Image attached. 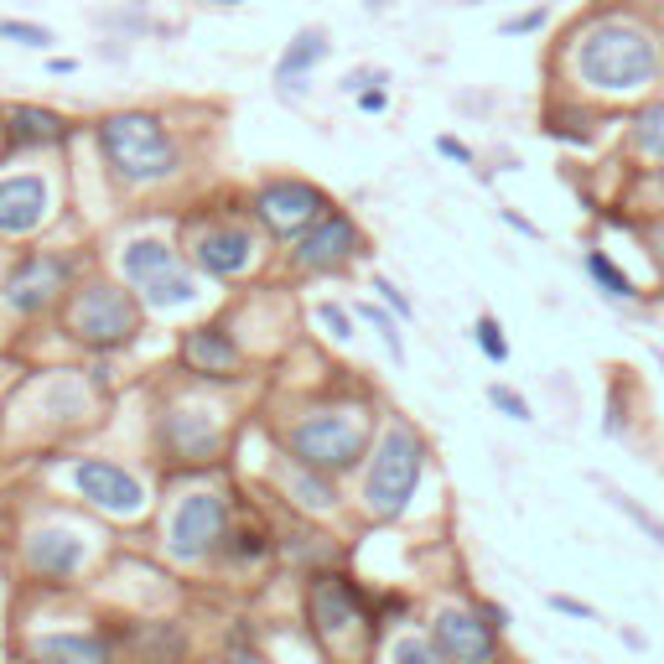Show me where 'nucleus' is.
<instances>
[{
    "mask_svg": "<svg viewBox=\"0 0 664 664\" xmlns=\"http://www.w3.org/2000/svg\"><path fill=\"white\" fill-rule=\"evenodd\" d=\"M582 270H587V281L608 296V302H617V307H639L643 302V291H639V281L617 265V255L613 250H602V244H587L582 250Z\"/></svg>",
    "mask_w": 664,
    "mask_h": 664,
    "instance_id": "obj_26",
    "label": "nucleus"
},
{
    "mask_svg": "<svg viewBox=\"0 0 664 664\" xmlns=\"http://www.w3.org/2000/svg\"><path fill=\"white\" fill-rule=\"evenodd\" d=\"M42 468L58 494H68L73 503H84L89 514H99L115 529L151 524L162 509L156 477L125 457H110V451H52V457H42Z\"/></svg>",
    "mask_w": 664,
    "mask_h": 664,
    "instance_id": "obj_10",
    "label": "nucleus"
},
{
    "mask_svg": "<svg viewBox=\"0 0 664 664\" xmlns=\"http://www.w3.org/2000/svg\"><path fill=\"white\" fill-rule=\"evenodd\" d=\"M436 156H447L457 166H477V151L468 141H457V136H436Z\"/></svg>",
    "mask_w": 664,
    "mask_h": 664,
    "instance_id": "obj_41",
    "label": "nucleus"
},
{
    "mask_svg": "<svg viewBox=\"0 0 664 664\" xmlns=\"http://www.w3.org/2000/svg\"><path fill=\"white\" fill-rule=\"evenodd\" d=\"M354 104L363 110V115H384V110H390V84H380V89H363V94H354Z\"/></svg>",
    "mask_w": 664,
    "mask_h": 664,
    "instance_id": "obj_43",
    "label": "nucleus"
},
{
    "mask_svg": "<svg viewBox=\"0 0 664 664\" xmlns=\"http://www.w3.org/2000/svg\"><path fill=\"white\" fill-rule=\"evenodd\" d=\"M281 561V524H276V503L270 498H239L234 520L224 529V546L214 556L208 576H255V571Z\"/></svg>",
    "mask_w": 664,
    "mask_h": 664,
    "instance_id": "obj_19",
    "label": "nucleus"
},
{
    "mask_svg": "<svg viewBox=\"0 0 664 664\" xmlns=\"http://www.w3.org/2000/svg\"><path fill=\"white\" fill-rule=\"evenodd\" d=\"M597 488L608 494V503H613L617 514H623V520H628L634 529H639L643 540H654V546L664 550V520L654 514V509H643L639 498H634V494H623V488H617V483H608V477H597Z\"/></svg>",
    "mask_w": 664,
    "mask_h": 664,
    "instance_id": "obj_29",
    "label": "nucleus"
},
{
    "mask_svg": "<svg viewBox=\"0 0 664 664\" xmlns=\"http://www.w3.org/2000/svg\"><path fill=\"white\" fill-rule=\"evenodd\" d=\"M234 384H208L177 369V380L156 384L151 395V457L171 477L224 473L239 447V405L229 400Z\"/></svg>",
    "mask_w": 664,
    "mask_h": 664,
    "instance_id": "obj_4",
    "label": "nucleus"
},
{
    "mask_svg": "<svg viewBox=\"0 0 664 664\" xmlns=\"http://www.w3.org/2000/svg\"><path fill=\"white\" fill-rule=\"evenodd\" d=\"M94 151L119 192H156L182 177L188 151L171 119L156 110H110L94 119Z\"/></svg>",
    "mask_w": 664,
    "mask_h": 664,
    "instance_id": "obj_11",
    "label": "nucleus"
},
{
    "mask_svg": "<svg viewBox=\"0 0 664 664\" xmlns=\"http://www.w3.org/2000/svg\"><path fill=\"white\" fill-rule=\"evenodd\" d=\"M239 498H244V488L224 483L218 473L177 477V488L162 494L156 520L145 524V540L162 550V561L171 571L208 576L218 546H224V529H229V520H234V509H239Z\"/></svg>",
    "mask_w": 664,
    "mask_h": 664,
    "instance_id": "obj_7",
    "label": "nucleus"
},
{
    "mask_svg": "<svg viewBox=\"0 0 664 664\" xmlns=\"http://www.w3.org/2000/svg\"><path fill=\"white\" fill-rule=\"evenodd\" d=\"M374 664H447V654L431 643V634L421 628V617H410V623L390 628V634L380 639Z\"/></svg>",
    "mask_w": 664,
    "mask_h": 664,
    "instance_id": "obj_27",
    "label": "nucleus"
},
{
    "mask_svg": "<svg viewBox=\"0 0 664 664\" xmlns=\"http://www.w3.org/2000/svg\"><path fill=\"white\" fill-rule=\"evenodd\" d=\"M73 141V119L52 104H5V145H11V162L16 156H52Z\"/></svg>",
    "mask_w": 664,
    "mask_h": 664,
    "instance_id": "obj_23",
    "label": "nucleus"
},
{
    "mask_svg": "<svg viewBox=\"0 0 664 664\" xmlns=\"http://www.w3.org/2000/svg\"><path fill=\"white\" fill-rule=\"evenodd\" d=\"M431 436L410 416L400 410H384L380 431H374V447L358 468V488H354V509L369 524H400L410 514V503L421 498L431 477Z\"/></svg>",
    "mask_w": 664,
    "mask_h": 664,
    "instance_id": "obj_9",
    "label": "nucleus"
},
{
    "mask_svg": "<svg viewBox=\"0 0 664 664\" xmlns=\"http://www.w3.org/2000/svg\"><path fill=\"white\" fill-rule=\"evenodd\" d=\"M369 255H374V239H369V229H363L348 208H332L328 218H317L307 234H296L281 250L291 281H328V276L354 270V265L369 260Z\"/></svg>",
    "mask_w": 664,
    "mask_h": 664,
    "instance_id": "obj_14",
    "label": "nucleus"
},
{
    "mask_svg": "<svg viewBox=\"0 0 664 664\" xmlns=\"http://www.w3.org/2000/svg\"><path fill=\"white\" fill-rule=\"evenodd\" d=\"M546 22H550V5H535V11H524V16L498 22V37H529V31H540Z\"/></svg>",
    "mask_w": 664,
    "mask_h": 664,
    "instance_id": "obj_39",
    "label": "nucleus"
},
{
    "mask_svg": "<svg viewBox=\"0 0 664 664\" xmlns=\"http://www.w3.org/2000/svg\"><path fill=\"white\" fill-rule=\"evenodd\" d=\"M380 421H384L380 395L369 384L337 380L302 390L276 416H265V431H270V447H281L285 457L307 462L317 473L354 477L363 468L369 447H374Z\"/></svg>",
    "mask_w": 664,
    "mask_h": 664,
    "instance_id": "obj_1",
    "label": "nucleus"
},
{
    "mask_svg": "<svg viewBox=\"0 0 664 664\" xmlns=\"http://www.w3.org/2000/svg\"><path fill=\"white\" fill-rule=\"evenodd\" d=\"M0 42H16V48H31V52H52L58 37H52L42 22H5V16H0Z\"/></svg>",
    "mask_w": 664,
    "mask_h": 664,
    "instance_id": "obj_35",
    "label": "nucleus"
},
{
    "mask_svg": "<svg viewBox=\"0 0 664 664\" xmlns=\"http://www.w3.org/2000/svg\"><path fill=\"white\" fill-rule=\"evenodd\" d=\"M477 608L488 613V623H494L498 634H509V608H503V602H494V597H477Z\"/></svg>",
    "mask_w": 664,
    "mask_h": 664,
    "instance_id": "obj_44",
    "label": "nucleus"
},
{
    "mask_svg": "<svg viewBox=\"0 0 664 664\" xmlns=\"http://www.w3.org/2000/svg\"><path fill=\"white\" fill-rule=\"evenodd\" d=\"M0 265H5V260H0Z\"/></svg>",
    "mask_w": 664,
    "mask_h": 664,
    "instance_id": "obj_51",
    "label": "nucleus"
},
{
    "mask_svg": "<svg viewBox=\"0 0 664 664\" xmlns=\"http://www.w3.org/2000/svg\"><path fill=\"white\" fill-rule=\"evenodd\" d=\"M498 218H503V224H509L514 234H524V239H546V229H540L535 218H524L520 208H498Z\"/></svg>",
    "mask_w": 664,
    "mask_h": 664,
    "instance_id": "obj_42",
    "label": "nucleus"
},
{
    "mask_svg": "<svg viewBox=\"0 0 664 664\" xmlns=\"http://www.w3.org/2000/svg\"><path fill=\"white\" fill-rule=\"evenodd\" d=\"M628 229L639 234L643 255H649V265H654V276H660V285H664V214H643V218H634Z\"/></svg>",
    "mask_w": 664,
    "mask_h": 664,
    "instance_id": "obj_34",
    "label": "nucleus"
},
{
    "mask_svg": "<svg viewBox=\"0 0 664 664\" xmlns=\"http://www.w3.org/2000/svg\"><path fill=\"white\" fill-rule=\"evenodd\" d=\"M302 634L322 664H374L384 639L374 592L348 566L302 571Z\"/></svg>",
    "mask_w": 664,
    "mask_h": 664,
    "instance_id": "obj_6",
    "label": "nucleus"
},
{
    "mask_svg": "<svg viewBox=\"0 0 664 664\" xmlns=\"http://www.w3.org/2000/svg\"><path fill=\"white\" fill-rule=\"evenodd\" d=\"M311 322L322 328V337L328 343H337V348H348L358 337V311H354V302H332V296H322V302H311Z\"/></svg>",
    "mask_w": 664,
    "mask_h": 664,
    "instance_id": "obj_30",
    "label": "nucleus"
},
{
    "mask_svg": "<svg viewBox=\"0 0 664 664\" xmlns=\"http://www.w3.org/2000/svg\"><path fill=\"white\" fill-rule=\"evenodd\" d=\"M136 296L145 302L151 317H182V311H197L203 302H208V281L182 260L177 270H166V276H156L151 285H141Z\"/></svg>",
    "mask_w": 664,
    "mask_h": 664,
    "instance_id": "obj_24",
    "label": "nucleus"
},
{
    "mask_svg": "<svg viewBox=\"0 0 664 664\" xmlns=\"http://www.w3.org/2000/svg\"><path fill=\"white\" fill-rule=\"evenodd\" d=\"M660 363H664V358H660Z\"/></svg>",
    "mask_w": 664,
    "mask_h": 664,
    "instance_id": "obj_50",
    "label": "nucleus"
},
{
    "mask_svg": "<svg viewBox=\"0 0 664 664\" xmlns=\"http://www.w3.org/2000/svg\"><path fill=\"white\" fill-rule=\"evenodd\" d=\"M617 639H623V649H634V654H643V634H634V628H623Z\"/></svg>",
    "mask_w": 664,
    "mask_h": 664,
    "instance_id": "obj_47",
    "label": "nucleus"
},
{
    "mask_svg": "<svg viewBox=\"0 0 664 664\" xmlns=\"http://www.w3.org/2000/svg\"><path fill=\"white\" fill-rule=\"evenodd\" d=\"M110 410V358L104 363H68V369H37L0 400V451L52 457L73 436L94 431Z\"/></svg>",
    "mask_w": 664,
    "mask_h": 664,
    "instance_id": "obj_2",
    "label": "nucleus"
},
{
    "mask_svg": "<svg viewBox=\"0 0 664 664\" xmlns=\"http://www.w3.org/2000/svg\"><path fill=\"white\" fill-rule=\"evenodd\" d=\"M380 84H390V73H384V68H354L343 84H337V89L354 99V94H363V89H380Z\"/></svg>",
    "mask_w": 664,
    "mask_h": 664,
    "instance_id": "obj_40",
    "label": "nucleus"
},
{
    "mask_svg": "<svg viewBox=\"0 0 664 664\" xmlns=\"http://www.w3.org/2000/svg\"><path fill=\"white\" fill-rule=\"evenodd\" d=\"M623 145L639 166H664V99H649L634 110L628 130H623Z\"/></svg>",
    "mask_w": 664,
    "mask_h": 664,
    "instance_id": "obj_28",
    "label": "nucleus"
},
{
    "mask_svg": "<svg viewBox=\"0 0 664 664\" xmlns=\"http://www.w3.org/2000/svg\"><path fill=\"white\" fill-rule=\"evenodd\" d=\"M177 244L182 260L208 285H255L265 260L276 255V239L250 214V197H224V203H197L177 218Z\"/></svg>",
    "mask_w": 664,
    "mask_h": 664,
    "instance_id": "obj_8",
    "label": "nucleus"
},
{
    "mask_svg": "<svg viewBox=\"0 0 664 664\" xmlns=\"http://www.w3.org/2000/svg\"><path fill=\"white\" fill-rule=\"evenodd\" d=\"M208 5H239V0H208Z\"/></svg>",
    "mask_w": 664,
    "mask_h": 664,
    "instance_id": "obj_49",
    "label": "nucleus"
},
{
    "mask_svg": "<svg viewBox=\"0 0 664 664\" xmlns=\"http://www.w3.org/2000/svg\"><path fill=\"white\" fill-rule=\"evenodd\" d=\"M416 617H421V628L431 634V643L447 654V664H509V643L488 623V613L477 608L473 592L436 597Z\"/></svg>",
    "mask_w": 664,
    "mask_h": 664,
    "instance_id": "obj_15",
    "label": "nucleus"
},
{
    "mask_svg": "<svg viewBox=\"0 0 664 664\" xmlns=\"http://www.w3.org/2000/svg\"><path fill=\"white\" fill-rule=\"evenodd\" d=\"M11 162V145H5V110H0V166Z\"/></svg>",
    "mask_w": 664,
    "mask_h": 664,
    "instance_id": "obj_48",
    "label": "nucleus"
},
{
    "mask_svg": "<svg viewBox=\"0 0 664 664\" xmlns=\"http://www.w3.org/2000/svg\"><path fill=\"white\" fill-rule=\"evenodd\" d=\"M197 664H281L265 643H244V649H218V654H208V660Z\"/></svg>",
    "mask_w": 664,
    "mask_h": 664,
    "instance_id": "obj_37",
    "label": "nucleus"
},
{
    "mask_svg": "<svg viewBox=\"0 0 664 664\" xmlns=\"http://www.w3.org/2000/svg\"><path fill=\"white\" fill-rule=\"evenodd\" d=\"M48 73L63 78V73H78V63H73V58H48Z\"/></svg>",
    "mask_w": 664,
    "mask_h": 664,
    "instance_id": "obj_46",
    "label": "nucleus"
},
{
    "mask_svg": "<svg viewBox=\"0 0 664 664\" xmlns=\"http://www.w3.org/2000/svg\"><path fill=\"white\" fill-rule=\"evenodd\" d=\"M89 276V255L68 244H26L0 265V311L11 322H48L68 302V291Z\"/></svg>",
    "mask_w": 664,
    "mask_h": 664,
    "instance_id": "obj_13",
    "label": "nucleus"
},
{
    "mask_svg": "<svg viewBox=\"0 0 664 664\" xmlns=\"http://www.w3.org/2000/svg\"><path fill=\"white\" fill-rule=\"evenodd\" d=\"M110 260H115V276L130 291H141L151 285L156 276L166 270H177L182 265V244H177V218H171V229H130V234L115 239V250H110Z\"/></svg>",
    "mask_w": 664,
    "mask_h": 664,
    "instance_id": "obj_22",
    "label": "nucleus"
},
{
    "mask_svg": "<svg viewBox=\"0 0 664 664\" xmlns=\"http://www.w3.org/2000/svg\"><path fill=\"white\" fill-rule=\"evenodd\" d=\"M177 369L192 374V380H208V384H244L255 374V358L250 348L239 343L234 322L214 311V317H203V322H188V328L177 332Z\"/></svg>",
    "mask_w": 664,
    "mask_h": 664,
    "instance_id": "obj_18",
    "label": "nucleus"
},
{
    "mask_svg": "<svg viewBox=\"0 0 664 664\" xmlns=\"http://www.w3.org/2000/svg\"><path fill=\"white\" fill-rule=\"evenodd\" d=\"M332 58V37L328 26H302L291 42H285V52L276 58V89L281 94H291L302 78H311V68H322Z\"/></svg>",
    "mask_w": 664,
    "mask_h": 664,
    "instance_id": "obj_25",
    "label": "nucleus"
},
{
    "mask_svg": "<svg viewBox=\"0 0 664 664\" xmlns=\"http://www.w3.org/2000/svg\"><path fill=\"white\" fill-rule=\"evenodd\" d=\"M16 664H119V643L110 617H89L84 628H26L11 643Z\"/></svg>",
    "mask_w": 664,
    "mask_h": 664,
    "instance_id": "obj_21",
    "label": "nucleus"
},
{
    "mask_svg": "<svg viewBox=\"0 0 664 664\" xmlns=\"http://www.w3.org/2000/svg\"><path fill=\"white\" fill-rule=\"evenodd\" d=\"M265 494L276 498L281 509L302 514V520H337L354 498L343 494V477L317 473L307 462L285 457L281 447H270V468H265Z\"/></svg>",
    "mask_w": 664,
    "mask_h": 664,
    "instance_id": "obj_20",
    "label": "nucleus"
},
{
    "mask_svg": "<svg viewBox=\"0 0 664 664\" xmlns=\"http://www.w3.org/2000/svg\"><path fill=\"white\" fill-rule=\"evenodd\" d=\"M473 348L488 358V363H498V369L514 358L509 337H503V322H498V311H477V317H473Z\"/></svg>",
    "mask_w": 664,
    "mask_h": 664,
    "instance_id": "obj_32",
    "label": "nucleus"
},
{
    "mask_svg": "<svg viewBox=\"0 0 664 664\" xmlns=\"http://www.w3.org/2000/svg\"><path fill=\"white\" fill-rule=\"evenodd\" d=\"M5 546L26 592H78L115 556V524H104L73 498L63 503L42 494L22 503V520Z\"/></svg>",
    "mask_w": 664,
    "mask_h": 664,
    "instance_id": "obj_3",
    "label": "nucleus"
},
{
    "mask_svg": "<svg viewBox=\"0 0 664 664\" xmlns=\"http://www.w3.org/2000/svg\"><path fill=\"white\" fill-rule=\"evenodd\" d=\"M566 73L587 99H643L664 84V42L623 5H597L571 31Z\"/></svg>",
    "mask_w": 664,
    "mask_h": 664,
    "instance_id": "obj_5",
    "label": "nucleus"
},
{
    "mask_svg": "<svg viewBox=\"0 0 664 664\" xmlns=\"http://www.w3.org/2000/svg\"><path fill=\"white\" fill-rule=\"evenodd\" d=\"M52 322H58V332H63V343H73L78 354L119 358L145 337L151 311H145V302L119 281V276L89 270V276L68 291V302L58 307Z\"/></svg>",
    "mask_w": 664,
    "mask_h": 664,
    "instance_id": "obj_12",
    "label": "nucleus"
},
{
    "mask_svg": "<svg viewBox=\"0 0 664 664\" xmlns=\"http://www.w3.org/2000/svg\"><path fill=\"white\" fill-rule=\"evenodd\" d=\"M332 208H337V197L322 182L296 177V171H270V177H260L250 188V214L260 218V229L276 244H291L296 234H307L311 224L328 218Z\"/></svg>",
    "mask_w": 664,
    "mask_h": 664,
    "instance_id": "obj_17",
    "label": "nucleus"
},
{
    "mask_svg": "<svg viewBox=\"0 0 664 664\" xmlns=\"http://www.w3.org/2000/svg\"><path fill=\"white\" fill-rule=\"evenodd\" d=\"M483 400L494 405V410L503 416V421H520V426H529V421H535V405L524 400V395L514 390V384H503V380L488 384V390H483Z\"/></svg>",
    "mask_w": 664,
    "mask_h": 664,
    "instance_id": "obj_33",
    "label": "nucleus"
},
{
    "mask_svg": "<svg viewBox=\"0 0 664 664\" xmlns=\"http://www.w3.org/2000/svg\"><path fill=\"white\" fill-rule=\"evenodd\" d=\"M649 197H654L649 214H664V166H649Z\"/></svg>",
    "mask_w": 664,
    "mask_h": 664,
    "instance_id": "obj_45",
    "label": "nucleus"
},
{
    "mask_svg": "<svg viewBox=\"0 0 664 664\" xmlns=\"http://www.w3.org/2000/svg\"><path fill=\"white\" fill-rule=\"evenodd\" d=\"M546 608L561 617H576V623H597L592 602H582V597H571V592H546Z\"/></svg>",
    "mask_w": 664,
    "mask_h": 664,
    "instance_id": "obj_38",
    "label": "nucleus"
},
{
    "mask_svg": "<svg viewBox=\"0 0 664 664\" xmlns=\"http://www.w3.org/2000/svg\"><path fill=\"white\" fill-rule=\"evenodd\" d=\"M354 311H358V322H369V328L380 332L384 354L395 358V369H405V358H410V354H405V332H400L405 322H400V317H395L390 307H380V302H354Z\"/></svg>",
    "mask_w": 664,
    "mask_h": 664,
    "instance_id": "obj_31",
    "label": "nucleus"
},
{
    "mask_svg": "<svg viewBox=\"0 0 664 664\" xmlns=\"http://www.w3.org/2000/svg\"><path fill=\"white\" fill-rule=\"evenodd\" d=\"M369 291H374V302H380V307H390L400 322H416V302H410V296H405L390 276H380V270H374V276H369Z\"/></svg>",
    "mask_w": 664,
    "mask_h": 664,
    "instance_id": "obj_36",
    "label": "nucleus"
},
{
    "mask_svg": "<svg viewBox=\"0 0 664 664\" xmlns=\"http://www.w3.org/2000/svg\"><path fill=\"white\" fill-rule=\"evenodd\" d=\"M58 171L42 162L0 166V250L37 244L58 224Z\"/></svg>",
    "mask_w": 664,
    "mask_h": 664,
    "instance_id": "obj_16",
    "label": "nucleus"
}]
</instances>
